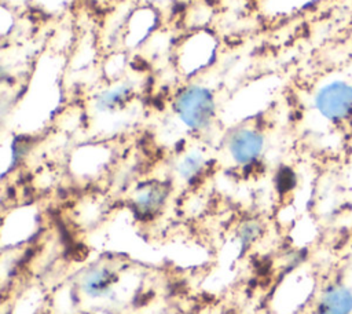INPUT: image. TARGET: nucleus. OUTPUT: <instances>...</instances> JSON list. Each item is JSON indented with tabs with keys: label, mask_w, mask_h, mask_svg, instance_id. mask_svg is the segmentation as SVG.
<instances>
[{
	"label": "nucleus",
	"mask_w": 352,
	"mask_h": 314,
	"mask_svg": "<svg viewBox=\"0 0 352 314\" xmlns=\"http://www.w3.org/2000/svg\"><path fill=\"white\" fill-rule=\"evenodd\" d=\"M173 109L179 118L191 129L201 131L210 125L214 117V98L208 88L191 85L175 99Z\"/></svg>",
	"instance_id": "1"
},
{
	"label": "nucleus",
	"mask_w": 352,
	"mask_h": 314,
	"mask_svg": "<svg viewBox=\"0 0 352 314\" xmlns=\"http://www.w3.org/2000/svg\"><path fill=\"white\" fill-rule=\"evenodd\" d=\"M319 113L331 121H342L352 113V87L344 81H333L322 87L315 96Z\"/></svg>",
	"instance_id": "2"
},
{
	"label": "nucleus",
	"mask_w": 352,
	"mask_h": 314,
	"mask_svg": "<svg viewBox=\"0 0 352 314\" xmlns=\"http://www.w3.org/2000/svg\"><path fill=\"white\" fill-rule=\"evenodd\" d=\"M264 138L260 132L250 128H241L232 132L228 150L232 160L238 164L253 163L263 151Z\"/></svg>",
	"instance_id": "3"
},
{
	"label": "nucleus",
	"mask_w": 352,
	"mask_h": 314,
	"mask_svg": "<svg viewBox=\"0 0 352 314\" xmlns=\"http://www.w3.org/2000/svg\"><path fill=\"white\" fill-rule=\"evenodd\" d=\"M318 314H352V285L344 281L329 284L320 293Z\"/></svg>",
	"instance_id": "4"
},
{
	"label": "nucleus",
	"mask_w": 352,
	"mask_h": 314,
	"mask_svg": "<svg viewBox=\"0 0 352 314\" xmlns=\"http://www.w3.org/2000/svg\"><path fill=\"white\" fill-rule=\"evenodd\" d=\"M117 278L118 275L114 269L109 266H98L84 274L80 282V288L87 296L92 299L104 297L113 291Z\"/></svg>",
	"instance_id": "5"
},
{
	"label": "nucleus",
	"mask_w": 352,
	"mask_h": 314,
	"mask_svg": "<svg viewBox=\"0 0 352 314\" xmlns=\"http://www.w3.org/2000/svg\"><path fill=\"white\" fill-rule=\"evenodd\" d=\"M168 197V187L160 182L143 185L135 194L133 209L143 218L155 215L165 204Z\"/></svg>",
	"instance_id": "6"
},
{
	"label": "nucleus",
	"mask_w": 352,
	"mask_h": 314,
	"mask_svg": "<svg viewBox=\"0 0 352 314\" xmlns=\"http://www.w3.org/2000/svg\"><path fill=\"white\" fill-rule=\"evenodd\" d=\"M132 90L128 85H121L118 88L114 90H109L106 92H103L102 95H99L98 98V109L99 110H114L120 106H122L131 95Z\"/></svg>",
	"instance_id": "7"
},
{
	"label": "nucleus",
	"mask_w": 352,
	"mask_h": 314,
	"mask_svg": "<svg viewBox=\"0 0 352 314\" xmlns=\"http://www.w3.org/2000/svg\"><path fill=\"white\" fill-rule=\"evenodd\" d=\"M204 167H205V160H204L202 154L190 153L182 160L177 169H179V174L183 179L192 180L202 172Z\"/></svg>",
	"instance_id": "8"
},
{
	"label": "nucleus",
	"mask_w": 352,
	"mask_h": 314,
	"mask_svg": "<svg viewBox=\"0 0 352 314\" xmlns=\"http://www.w3.org/2000/svg\"><path fill=\"white\" fill-rule=\"evenodd\" d=\"M263 227L257 220H246L238 231V237L241 241V247L246 248L249 245H252L261 234Z\"/></svg>",
	"instance_id": "9"
},
{
	"label": "nucleus",
	"mask_w": 352,
	"mask_h": 314,
	"mask_svg": "<svg viewBox=\"0 0 352 314\" xmlns=\"http://www.w3.org/2000/svg\"><path fill=\"white\" fill-rule=\"evenodd\" d=\"M294 174L289 168H282L276 175V187L279 191H287L294 186Z\"/></svg>",
	"instance_id": "10"
}]
</instances>
